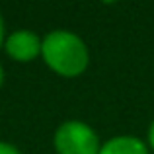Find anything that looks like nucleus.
<instances>
[{"mask_svg":"<svg viewBox=\"0 0 154 154\" xmlns=\"http://www.w3.org/2000/svg\"><path fill=\"white\" fill-rule=\"evenodd\" d=\"M0 154H22L14 144L6 143V140H0Z\"/></svg>","mask_w":154,"mask_h":154,"instance_id":"5","label":"nucleus"},{"mask_svg":"<svg viewBox=\"0 0 154 154\" xmlns=\"http://www.w3.org/2000/svg\"><path fill=\"white\" fill-rule=\"evenodd\" d=\"M146 144H148V148L154 152V119H152V123L148 125V133H146Z\"/></svg>","mask_w":154,"mask_h":154,"instance_id":"6","label":"nucleus"},{"mask_svg":"<svg viewBox=\"0 0 154 154\" xmlns=\"http://www.w3.org/2000/svg\"><path fill=\"white\" fill-rule=\"evenodd\" d=\"M4 41H6V27H4V20L0 16V49L4 47Z\"/></svg>","mask_w":154,"mask_h":154,"instance_id":"7","label":"nucleus"},{"mask_svg":"<svg viewBox=\"0 0 154 154\" xmlns=\"http://www.w3.org/2000/svg\"><path fill=\"white\" fill-rule=\"evenodd\" d=\"M2 84H4V68L0 64V88H2Z\"/></svg>","mask_w":154,"mask_h":154,"instance_id":"8","label":"nucleus"},{"mask_svg":"<svg viewBox=\"0 0 154 154\" xmlns=\"http://www.w3.org/2000/svg\"><path fill=\"white\" fill-rule=\"evenodd\" d=\"M43 37H39L31 29H16L6 35L4 51L16 63H31L37 57H41Z\"/></svg>","mask_w":154,"mask_h":154,"instance_id":"3","label":"nucleus"},{"mask_svg":"<svg viewBox=\"0 0 154 154\" xmlns=\"http://www.w3.org/2000/svg\"><path fill=\"white\" fill-rule=\"evenodd\" d=\"M41 59L55 74L76 78L90 64V51L80 35L70 29H53L43 37Z\"/></svg>","mask_w":154,"mask_h":154,"instance_id":"1","label":"nucleus"},{"mask_svg":"<svg viewBox=\"0 0 154 154\" xmlns=\"http://www.w3.org/2000/svg\"><path fill=\"white\" fill-rule=\"evenodd\" d=\"M57 154H100V137L86 121L68 119L57 127L53 135Z\"/></svg>","mask_w":154,"mask_h":154,"instance_id":"2","label":"nucleus"},{"mask_svg":"<svg viewBox=\"0 0 154 154\" xmlns=\"http://www.w3.org/2000/svg\"><path fill=\"white\" fill-rule=\"evenodd\" d=\"M100 154H150V148L140 137L115 135L102 143Z\"/></svg>","mask_w":154,"mask_h":154,"instance_id":"4","label":"nucleus"}]
</instances>
